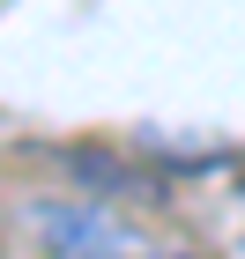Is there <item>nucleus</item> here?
<instances>
[{"label": "nucleus", "instance_id": "f257e3e1", "mask_svg": "<svg viewBox=\"0 0 245 259\" xmlns=\"http://www.w3.org/2000/svg\"><path fill=\"white\" fill-rule=\"evenodd\" d=\"M38 237L52 259H142V230L119 222L112 207H97V200H45Z\"/></svg>", "mask_w": 245, "mask_h": 259}]
</instances>
